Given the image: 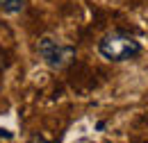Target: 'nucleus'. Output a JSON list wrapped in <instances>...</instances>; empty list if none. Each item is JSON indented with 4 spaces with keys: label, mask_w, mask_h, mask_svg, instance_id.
Wrapping results in <instances>:
<instances>
[{
    "label": "nucleus",
    "mask_w": 148,
    "mask_h": 143,
    "mask_svg": "<svg viewBox=\"0 0 148 143\" xmlns=\"http://www.w3.org/2000/svg\"><path fill=\"white\" fill-rule=\"evenodd\" d=\"M98 52L107 61H128L141 52V43L130 34L123 32H110L98 41Z\"/></svg>",
    "instance_id": "obj_1"
},
{
    "label": "nucleus",
    "mask_w": 148,
    "mask_h": 143,
    "mask_svg": "<svg viewBox=\"0 0 148 143\" xmlns=\"http://www.w3.org/2000/svg\"><path fill=\"white\" fill-rule=\"evenodd\" d=\"M37 50H39V57L43 59V64H46L48 68H53V71L66 68L75 59V48L73 46H69V43H64V41H59L57 36H50V34L39 39Z\"/></svg>",
    "instance_id": "obj_2"
},
{
    "label": "nucleus",
    "mask_w": 148,
    "mask_h": 143,
    "mask_svg": "<svg viewBox=\"0 0 148 143\" xmlns=\"http://www.w3.org/2000/svg\"><path fill=\"white\" fill-rule=\"evenodd\" d=\"M0 9L5 14H21L25 9V0H0Z\"/></svg>",
    "instance_id": "obj_3"
},
{
    "label": "nucleus",
    "mask_w": 148,
    "mask_h": 143,
    "mask_svg": "<svg viewBox=\"0 0 148 143\" xmlns=\"http://www.w3.org/2000/svg\"><path fill=\"white\" fill-rule=\"evenodd\" d=\"M5 66H7V57H5V52L0 50V71H2Z\"/></svg>",
    "instance_id": "obj_4"
},
{
    "label": "nucleus",
    "mask_w": 148,
    "mask_h": 143,
    "mask_svg": "<svg viewBox=\"0 0 148 143\" xmlns=\"http://www.w3.org/2000/svg\"><path fill=\"white\" fill-rule=\"evenodd\" d=\"M0 136H5V139H12V134H9V132H5V129H0Z\"/></svg>",
    "instance_id": "obj_5"
}]
</instances>
